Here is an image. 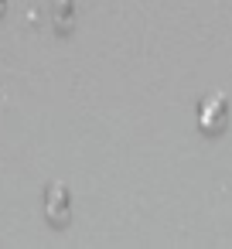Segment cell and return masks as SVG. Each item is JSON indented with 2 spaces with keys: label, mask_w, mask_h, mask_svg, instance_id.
<instances>
[{
  "label": "cell",
  "mask_w": 232,
  "mask_h": 249,
  "mask_svg": "<svg viewBox=\"0 0 232 249\" xmlns=\"http://www.w3.org/2000/svg\"><path fill=\"white\" fill-rule=\"evenodd\" d=\"M52 18H55V28H72V0H52Z\"/></svg>",
  "instance_id": "3957f363"
},
{
  "label": "cell",
  "mask_w": 232,
  "mask_h": 249,
  "mask_svg": "<svg viewBox=\"0 0 232 249\" xmlns=\"http://www.w3.org/2000/svg\"><path fill=\"white\" fill-rule=\"evenodd\" d=\"M45 215H48L55 225H65V222H69V188H65V184H52V188H48Z\"/></svg>",
  "instance_id": "7a4b0ae2"
},
{
  "label": "cell",
  "mask_w": 232,
  "mask_h": 249,
  "mask_svg": "<svg viewBox=\"0 0 232 249\" xmlns=\"http://www.w3.org/2000/svg\"><path fill=\"white\" fill-rule=\"evenodd\" d=\"M4 7H7V0H0V11H4Z\"/></svg>",
  "instance_id": "277c9868"
},
{
  "label": "cell",
  "mask_w": 232,
  "mask_h": 249,
  "mask_svg": "<svg viewBox=\"0 0 232 249\" xmlns=\"http://www.w3.org/2000/svg\"><path fill=\"white\" fill-rule=\"evenodd\" d=\"M229 123V103L222 96H208L205 103H198V126L205 133H218Z\"/></svg>",
  "instance_id": "6da1fadb"
}]
</instances>
